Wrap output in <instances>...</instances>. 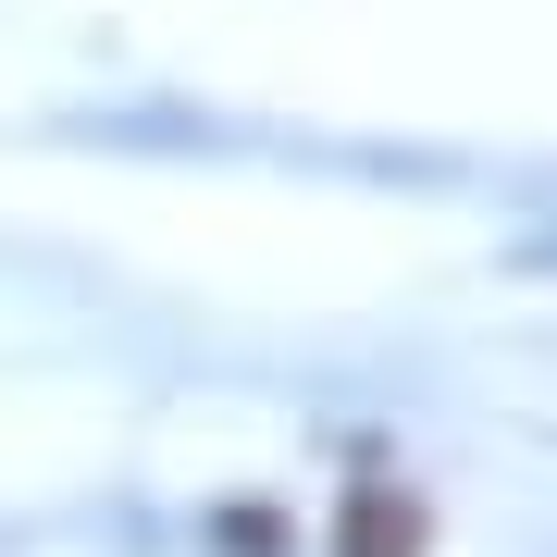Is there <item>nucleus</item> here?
<instances>
[{"mask_svg": "<svg viewBox=\"0 0 557 557\" xmlns=\"http://www.w3.org/2000/svg\"><path fill=\"white\" fill-rule=\"evenodd\" d=\"M409 533H421L409 496H372V508H359V557H409Z\"/></svg>", "mask_w": 557, "mask_h": 557, "instance_id": "1", "label": "nucleus"}]
</instances>
